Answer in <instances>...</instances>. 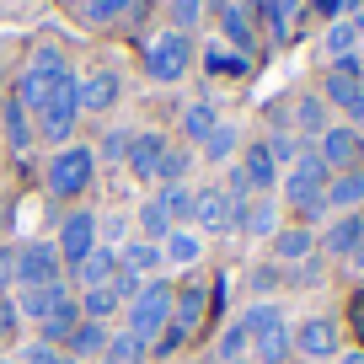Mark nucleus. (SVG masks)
I'll use <instances>...</instances> for the list:
<instances>
[{
	"label": "nucleus",
	"instance_id": "9d476101",
	"mask_svg": "<svg viewBox=\"0 0 364 364\" xmlns=\"http://www.w3.org/2000/svg\"><path fill=\"white\" fill-rule=\"evenodd\" d=\"M59 262H70L75 268L80 257H86L91 247H97V215H86V209H75V215H65V230H59Z\"/></svg>",
	"mask_w": 364,
	"mask_h": 364
},
{
	"label": "nucleus",
	"instance_id": "052dcab7",
	"mask_svg": "<svg viewBox=\"0 0 364 364\" xmlns=\"http://www.w3.org/2000/svg\"><path fill=\"white\" fill-rule=\"evenodd\" d=\"M0 364H11V359H0Z\"/></svg>",
	"mask_w": 364,
	"mask_h": 364
},
{
	"label": "nucleus",
	"instance_id": "a211bd4d",
	"mask_svg": "<svg viewBox=\"0 0 364 364\" xmlns=\"http://www.w3.org/2000/svg\"><path fill=\"white\" fill-rule=\"evenodd\" d=\"M59 75H65V70H59ZM59 75H38V70H27V75L16 80V102H22V113H43Z\"/></svg>",
	"mask_w": 364,
	"mask_h": 364
},
{
	"label": "nucleus",
	"instance_id": "e433bc0d",
	"mask_svg": "<svg viewBox=\"0 0 364 364\" xmlns=\"http://www.w3.org/2000/svg\"><path fill=\"white\" fill-rule=\"evenodd\" d=\"M166 11H171V33H193L204 16V0H166Z\"/></svg>",
	"mask_w": 364,
	"mask_h": 364
},
{
	"label": "nucleus",
	"instance_id": "13d9d810",
	"mask_svg": "<svg viewBox=\"0 0 364 364\" xmlns=\"http://www.w3.org/2000/svg\"><path fill=\"white\" fill-rule=\"evenodd\" d=\"M353 268H364V247H359V252H353Z\"/></svg>",
	"mask_w": 364,
	"mask_h": 364
},
{
	"label": "nucleus",
	"instance_id": "6ab92c4d",
	"mask_svg": "<svg viewBox=\"0 0 364 364\" xmlns=\"http://www.w3.org/2000/svg\"><path fill=\"white\" fill-rule=\"evenodd\" d=\"M359 247H364V220H359V215L332 220V230H327V252H338V257H353Z\"/></svg>",
	"mask_w": 364,
	"mask_h": 364
},
{
	"label": "nucleus",
	"instance_id": "4d7b16f0",
	"mask_svg": "<svg viewBox=\"0 0 364 364\" xmlns=\"http://www.w3.org/2000/svg\"><path fill=\"white\" fill-rule=\"evenodd\" d=\"M359 6H364V0H343V16H353V11H359Z\"/></svg>",
	"mask_w": 364,
	"mask_h": 364
},
{
	"label": "nucleus",
	"instance_id": "7c9ffc66",
	"mask_svg": "<svg viewBox=\"0 0 364 364\" xmlns=\"http://www.w3.org/2000/svg\"><path fill=\"white\" fill-rule=\"evenodd\" d=\"M65 343H70L75 353H86V359H91V353H102V348H107V327H102V321H80V327L70 332Z\"/></svg>",
	"mask_w": 364,
	"mask_h": 364
},
{
	"label": "nucleus",
	"instance_id": "37998d69",
	"mask_svg": "<svg viewBox=\"0 0 364 364\" xmlns=\"http://www.w3.org/2000/svg\"><path fill=\"white\" fill-rule=\"evenodd\" d=\"M353 91H359V80H348V75H338V70H332V80H327V102H332V107H343Z\"/></svg>",
	"mask_w": 364,
	"mask_h": 364
},
{
	"label": "nucleus",
	"instance_id": "b1692460",
	"mask_svg": "<svg viewBox=\"0 0 364 364\" xmlns=\"http://www.w3.org/2000/svg\"><path fill=\"white\" fill-rule=\"evenodd\" d=\"M65 284H43V289H22V316H33V321H43L54 306H65Z\"/></svg>",
	"mask_w": 364,
	"mask_h": 364
},
{
	"label": "nucleus",
	"instance_id": "c03bdc74",
	"mask_svg": "<svg viewBox=\"0 0 364 364\" xmlns=\"http://www.w3.org/2000/svg\"><path fill=\"white\" fill-rule=\"evenodd\" d=\"M268 156H273V161H289V166H295V156H300L295 134H273V139H268Z\"/></svg>",
	"mask_w": 364,
	"mask_h": 364
},
{
	"label": "nucleus",
	"instance_id": "603ef678",
	"mask_svg": "<svg viewBox=\"0 0 364 364\" xmlns=\"http://www.w3.org/2000/svg\"><path fill=\"white\" fill-rule=\"evenodd\" d=\"M311 6H316L321 16H332V22H338V16H343V0H311Z\"/></svg>",
	"mask_w": 364,
	"mask_h": 364
},
{
	"label": "nucleus",
	"instance_id": "2eb2a0df",
	"mask_svg": "<svg viewBox=\"0 0 364 364\" xmlns=\"http://www.w3.org/2000/svg\"><path fill=\"white\" fill-rule=\"evenodd\" d=\"M113 273H118V252L113 247H91L86 257L75 262V284L80 289H107V284H113Z\"/></svg>",
	"mask_w": 364,
	"mask_h": 364
},
{
	"label": "nucleus",
	"instance_id": "c85d7f7f",
	"mask_svg": "<svg viewBox=\"0 0 364 364\" xmlns=\"http://www.w3.org/2000/svg\"><path fill=\"white\" fill-rule=\"evenodd\" d=\"M161 209H166L171 215V225L182 230V220H193V193H188V188H182V182H171V188H161Z\"/></svg>",
	"mask_w": 364,
	"mask_h": 364
},
{
	"label": "nucleus",
	"instance_id": "39448f33",
	"mask_svg": "<svg viewBox=\"0 0 364 364\" xmlns=\"http://www.w3.org/2000/svg\"><path fill=\"white\" fill-rule=\"evenodd\" d=\"M166 321H171V284H166V279H150V284L139 289V300L129 306V332L150 343Z\"/></svg>",
	"mask_w": 364,
	"mask_h": 364
},
{
	"label": "nucleus",
	"instance_id": "bf43d9fd",
	"mask_svg": "<svg viewBox=\"0 0 364 364\" xmlns=\"http://www.w3.org/2000/svg\"><path fill=\"white\" fill-rule=\"evenodd\" d=\"M252 6H257V11H268V0H252Z\"/></svg>",
	"mask_w": 364,
	"mask_h": 364
},
{
	"label": "nucleus",
	"instance_id": "72a5a7b5",
	"mask_svg": "<svg viewBox=\"0 0 364 364\" xmlns=\"http://www.w3.org/2000/svg\"><path fill=\"white\" fill-rule=\"evenodd\" d=\"M6 139H11V150H27L33 145V124H27V113H22V102H6Z\"/></svg>",
	"mask_w": 364,
	"mask_h": 364
},
{
	"label": "nucleus",
	"instance_id": "c756f323",
	"mask_svg": "<svg viewBox=\"0 0 364 364\" xmlns=\"http://www.w3.org/2000/svg\"><path fill=\"white\" fill-rule=\"evenodd\" d=\"M215 124H220V118H215V107H209V102H193L188 113H182V134H188V139H198V145H204V139L215 134Z\"/></svg>",
	"mask_w": 364,
	"mask_h": 364
},
{
	"label": "nucleus",
	"instance_id": "7ed1b4c3",
	"mask_svg": "<svg viewBox=\"0 0 364 364\" xmlns=\"http://www.w3.org/2000/svg\"><path fill=\"white\" fill-rule=\"evenodd\" d=\"M91 171H97V156H91L86 145H65L54 161H48V193H54V198H75V193H86Z\"/></svg>",
	"mask_w": 364,
	"mask_h": 364
},
{
	"label": "nucleus",
	"instance_id": "09e8293b",
	"mask_svg": "<svg viewBox=\"0 0 364 364\" xmlns=\"http://www.w3.org/2000/svg\"><path fill=\"white\" fill-rule=\"evenodd\" d=\"M343 113H348V129H364V91H353L343 102Z\"/></svg>",
	"mask_w": 364,
	"mask_h": 364
},
{
	"label": "nucleus",
	"instance_id": "423d86ee",
	"mask_svg": "<svg viewBox=\"0 0 364 364\" xmlns=\"http://www.w3.org/2000/svg\"><path fill=\"white\" fill-rule=\"evenodd\" d=\"M75 113H80V102H75V75H59L54 80V97H48V107L38 113V134H48V139H70L75 134Z\"/></svg>",
	"mask_w": 364,
	"mask_h": 364
},
{
	"label": "nucleus",
	"instance_id": "49530a36",
	"mask_svg": "<svg viewBox=\"0 0 364 364\" xmlns=\"http://www.w3.org/2000/svg\"><path fill=\"white\" fill-rule=\"evenodd\" d=\"M124 215H102V220H97V247H102V241H124Z\"/></svg>",
	"mask_w": 364,
	"mask_h": 364
},
{
	"label": "nucleus",
	"instance_id": "0eeeda50",
	"mask_svg": "<svg viewBox=\"0 0 364 364\" xmlns=\"http://www.w3.org/2000/svg\"><path fill=\"white\" fill-rule=\"evenodd\" d=\"M59 247L54 241H33V247L16 252V284L22 289H43V284H59Z\"/></svg>",
	"mask_w": 364,
	"mask_h": 364
},
{
	"label": "nucleus",
	"instance_id": "1a4fd4ad",
	"mask_svg": "<svg viewBox=\"0 0 364 364\" xmlns=\"http://www.w3.org/2000/svg\"><path fill=\"white\" fill-rule=\"evenodd\" d=\"M118 97H124V80H118V70H91L86 80H75V102H80V113H107Z\"/></svg>",
	"mask_w": 364,
	"mask_h": 364
},
{
	"label": "nucleus",
	"instance_id": "f8f14e48",
	"mask_svg": "<svg viewBox=\"0 0 364 364\" xmlns=\"http://www.w3.org/2000/svg\"><path fill=\"white\" fill-rule=\"evenodd\" d=\"M289 338H295V353H306V359H332L338 353V327L327 316H306Z\"/></svg>",
	"mask_w": 364,
	"mask_h": 364
},
{
	"label": "nucleus",
	"instance_id": "f704fd0d",
	"mask_svg": "<svg viewBox=\"0 0 364 364\" xmlns=\"http://www.w3.org/2000/svg\"><path fill=\"white\" fill-rule=\"evenodd\" d=\"M129 11V0H80V22L102 27V22H118Z\"/></svg>",
	"mask_w": 364,
	"mask_h": 364
},
{
	"label": "nucleus",
	"instance_id": "4be33fe9",
	"mask_svg": "<svg viewBox=\"0 0 364 364\" xmlns=\"http://www.w3.org/2000/svg\"><path fill=\"white\" fill-rule=\"evenodd\" d=\"M204 311H209V295H204L198 284H188V289L177 295V311H171V327H182L188 338H193V327H198V316H204Z\"/></svg>",
	"mask_w": 364,
	"mask_h": 364
},
{
	"label": "nucleus",
	"instance_id": "f257e3e1",
	"mask_svg": "<svg viewBox=\"0 0 364 364\" xmlns=\"http://www.w3.org/2000/svg\"><path fill=\"white\" fill-rule=\"evenodd\" d=\"M241 327H247V338H252V353H257V364H289V353H295V338H289L284 311H279V306L257 300V306L241 316Z\"/></svg>",
	"mask_w": 364,
	"mask_h": 364
},
{
	"label": "nucleus",
	"instance_id": "4468645a",
	"mask_svg": "<svg viewBox=\"0 0 364 364\" xmlns=\"http://www.w3.org/2000/svg\"><path fill=\"white\" fill-rule=\"evenodd\" d=\"M161 156H166V134H150V129H145V134H134V139H129V171H134V182H150V177H156V166H161Z\"/></svg>",
	"mask_w": 364,
	"mask_h": 364
},
{
	"label": "nucleus",
	"instance_id": "f3484780",
	"mask_svg": "<svg viewBox=\"0 0 364 364\" xmlns=\"http://www.w3.org/2000/svg\"><path fill=\"white\" fill-rule=\"evenodd\" d=\"M241 171H247V182L257 188V193H268L273 182H279V161L268 156V145H262V139H257V145H247V150H241Z\"/></svg>",
	"mask_w": 364,
	"mask_h": 364
},
{
	"label": "nucleus",
	"instance_id": "a18cd8bd",
	"mask_svg": "<svg viewBox=\"0 0 364 364\" xmlns=\"http://www.w3.org/2000/svg\"><path fill=\"white\" fill-rule=\"evenodd\" d=\"M33 70H38V75H59V70H65L59 48H54V43H48V48H38V54H33Z\"/></svg>",
	"mask_w": 364,
	"mask_h": 364
},
{
	"label": "nucleus",
	"instance_id": "680f3d73",
	"mask_svg": "<svg viewBox=\"0 0 364 364\" xmlns=\"http://www.w3.org/2000/svg\"><path fill=\"white\" fill-rule=\"evenodd\" d=\"M241 364H252V359H241Z\"/></svg>",
	"mask_w": 364,
	"mask_h": 364
},
{
	"label": "nucleus",
	"instance_id": "f03ea898",
	"mask_svg": "<svg viewBox=\"0 0 364 364\" xmlns=\"http://www.w3.org/2000/svg\"><path fill=\"white\" fill-rule=\"evenodd\" d=\"M321 193H327V161H321L316 150H300L295 166L284 171V198L300 209V215L316 220L321 215Z\"/></svg>",
	"mask_w": 364,
	"mask_h": 364
},
{
	"label": "nucleus",
	"instance_id": "473e14b6",
	"mask_svg": "<svg viewBox=\"0 0 364 364\" xmlns=\"http://www.w3.org/2000/svg\"><path fill=\"white\" fill-rule=\"evenodd\" d=\"M75 306H80V321H107L118 311V300H113V289H86Z\"/></svg>",
	"mask_w": 364,
	"mask_h": 364
},
{
	"label": "nucleus",
	"instance_id": "aec40b11",
	"mask_svg": "<svg viewBox=\"0 0 364 364\" xmlns=\"http://www.w3.org/2000/svg\"><path fill=\"white\" fill-rule=\"evenodd\" d=\"M198 257H204V241H198L193 230H171V236L161 241V262H177V268H193Z\"/></svg>",
	"mask_w": 364,
	"mask_h": 364
},
{
	"label": "nucleus",
	"instance_id": "79ce46f5",
	"mask_svg": "<svg viewBox=\"0 0 364 364\" xmlns=\"http://www.w3.org/2000/svg\"><path fill=\"white\" fill-rule=\"evenodd\" d=\"M295 113H300V124H306V129H316V134H321V118H327V102H321V97H300Z\"/></svg>",
	"mask_w": 364,
	"mask_h": 364
},
{
	"label": "nucleus",
	"instance_id": "20e7f679",
	"mask_svg": "<svg viewBox=\"0 0 364 364\" xmlns=\"http://www.w3.org/2000/svg\"><path fill=\"white\" fill-rule=\"evenodd\" d=\"M188 65H193V38H188V33H171V27H166L161 38L145 43V70L156 80H182Z\"/></svg>",
	"mask_w": 364,
	"mask_h": 364
},
{
	"label": "nucleus",
	"instance_id": "393cba45",
	"mask_svg": "<svg viewBox=\"0 0 364 364\" xmlns=\"http://www.w3.org/2000/svg\"><path fill=\"white\" fill-rule=\"evenodd\" d=\"M75 327H80V306H75V300H65V306H54L43 316V343H65Z\"/></svg>",
	"mask_w": 364,
	"mask_h": 364
},
{
	"label": "nucleus",
	"instance_id": "de8ad7c7",
	"mask_svg": "<svg viewBox=\"0 0 364 364\" xmlns=\"http://www.w3.org/2000/svg\"><path fill=\"white\" fill-rule=\"evenodd\" d=\"M22 364H70V359H65V353H54L48 343H33V348L22 353Z\"/></svg>",
	"mask_w": 364,
	"mask_h": 364
},
{
	"label": "nucleus",
	"instance_id": "a878e982",
	"mask_svg": "<svg viewBox=\"0 0 364 364\" xmlns=\"http://www.w3.org/2000/svg\"><path fill=\"white\" fill-rule=\"evenodd\" d=\"M139 230H145L139 241H156V247L171 236V230H177V225H171V215L161 209V198H145V209H139Z\"/></svg>",
	"mask_w": 364,
	"mask_h": 364
},
{
	"label": "nucleus",
	"instance_id": "a19ab883",
	"mask_svg": "<svg viewBox=\"0 0 364 364\" xmlns=\"http://www.w3.org/2000/svg\"><path fill=\"white\" fill-rule=\"evenodd\" d=\"M182 343H188V332H182V327H171V321H166V327L156 332V348H150V353H156V359H171V353H177Z\"/></svg>",
	"mask_w": 364,
	"mask_h": 364
},
{
	"label": "nucleus",
	"instance_id": "ea45409f",
	"mask_svg": "<svg viewBox=\"0 0 364 364\" xmlns=\"http://www.w3.org/2000/svg\"><path fill=\"white\" fill-rule=\"evenodd\" d=\"M220 27H225V38H230L236 48H252V27H247V16H241V6L220 11Z\"/></svg>",
	"mask_w": 364,
	"mask_h": 364
},
{
	"label": "nucleus",
	"instance_id": "6e6552de",
	"mask_svg": "<svg viewBox=\"0 0 364 364\" xmlns=\"http://www.w3.org/2000/svg\"><path fill=\"white\" fill-rule=\"evenodd\" d=\"M193 220L209 236H225V230H236V198L225 188H204V193H193Z\"/></svg>",
	"mask_w": 364,
	"mask_h": 364
},
{
	"label": "nucleus",
	"instance_id": "5fc2aeb1",
	"mask_svg": "<svg viewBox=\"0 0 364 364\" xmlns=\"http://www.w3.org/2000/svg\"><path fill=\"white\" fill-rule=\"evenodd\" d=\"M353 321H359V332H364V295L353 300Z\"/></svg>",
	"mask_w": 364,
	"mask_h": 364
},
{
	"label": "nucleus",
	"instance_id": "2f4dec72",
	"mask_svg": "<svg viewBox=\"0 0 364 364\" xmlns=\"http://www.w3.org/2000/svg\"><path fill=\"white\" fill-rule=\"evenodd\" d=\"M241 150V129H230V124H215V134L204 139V156L209 161H230Z\"/></svg>",
	"mask_w": 364,
	"mask_h": 364
},
{
	"label": "nucleus",
	"instance_id": "bb28decb",
	"mask_svg": "<svg viewBox=\"0 0 364 364\" xmlns=\"http://www.w3.org/2000/svg\"><path fill=\"white\" fill-rule=\"evenodd\" d=\"M107 359H113V364H139V359H145V353H150V343L145 338H134V332H118V338H107Z\"/></svg>",
	"mask_w": 364,
	"mask_h": 364
},
{
	"label": "nucleus",
	"instance_id": "cd10ccee",
	"mask_svg": "<svg viewBox=\"0 0 364 364\" xmlns=\"http://www.w3.org/2000/svg\"><path fill=\"white\" fill-rule=\"evenodd\" d=\"M359 27H364V22H353V16H338V22L327 27V54H332V59L353 54V43H359Z\"/></svg>",
	"mask_w": 364,
	"mask_h": 364
},
{
	"label": "nucleus",
	"instance_id": "864d4df0",
	"mask_svg": "<svg viewBox=\"0 0 364 364\" xmlns=\"http://www.w3.org/2000/svg\"><path fill=\"white\" fill-rule=\"evenodd\" d=\"M338 364H364V348H348V353H343Z\"/></svg>",
	"mask_w": 364,
	"mask_h": 364
},
{
	"label": "nucleus",
	"instance_id": "4c0bfd02",
	"mask_svg": "<svg viewBox=\"0 0 364 364\" xmlns=\"http://www.w3.org/2000/svg\"><path fill=\"white\" fill-rule=\"evenodd\" d=\"M247 348H252V338H247V327H225V338H220V364H241L247 359Z\"/></svg>",
	"mask_w": 364,
	"mask_h": 364
},
{
	"label": "nucleus",
	"instance_id": "8fccbe9b",
	"mask_svg": "<svg viewBox=\"0 0 364 364\" xmlns=\"http://www.w3.org/2000/svg\"><path fill=\"white\" fill-rule=\"evenodd\" d=\"M16 284V252L11 247H0V289Z\"/></svg>",
	"mask_w": 364,
	"mask_h": 364
},
{
	"label": "nucleus",
	"instance_id": "9b49d317",
	"mask_svg": "<svg viewBox=\"0 0 364 364\" xmlns=\"http://www.w3.org/2000/svg\"><path fill=\"white\" fill-rule=\"evenodd\" d=\"M359 150H364L359 129H348V124L321 129V150H316V156L327 161V171H332V166H338V171H353V166H359Z\"/></svg>",
	"mask_w": 364,
	"mask_h": 364
},
{
	"label": "nucleus",
	"instance_id": "58836bf2",
	"mask_svg": "<svg viewBox=\"0 0 364 364\" xmlns=\"http://www.w3.org/2000/svg\"><path fill=\"white\" fill-rule=\"evenodd\" d=\"M188 166H193V156H188V150H171V145H166V156H161L156 177L171 188V182H182V177H188Z\"/></svg>",
	"mask_w": 364,
	"mask_h": 364
},
{
	"label": "nucleus",
	"instance_id": "3c124183",
	"mask_svg": "<svg viewBox=\"0 0 364 364\" xmlns=\"http://www.w3.org/2000/svg\"><path fill=\"white\" fill-rule=\"evenodd\" d=\"M102 150H107V156H129V129H113Z\"/></svg>",
	"mask_w": 364,
	"mask_h": 364
},
{
	"label": "nucleus",
	"instance_id": "ddd939ff",
	"mask_svg": "<svg viewBox=\"0 0 364 364\" xmlns=\"http://www.w3.org/2000/svg\"><path fill=\"white\" fill-rule=\"evenodd\" d=\"M236 230H241V236H252V241L279 236V209H273V198L257 193V198H247V204H236Z\"/></svg>",
	"mask_w": 364,
	"mask_h": 364
},
{
	"label": "nucleus",
	"instance_id": "dca6fc26",
	"mask_svg": "<svg viewBox=\"0 0 364 364\" xmlns=\"http://www.w3.org/2000/svg\"><path fill=\"white\" fill-rule=\"evenodd\" d=\"M364 204V171H343V177H327V193H321V209H359Z\"/></svg>",
	"mask_w": 364,
	"mask_h": 364
},
{
	"label": "nucleus",
	"instance_id": "e2e57ef3",
	"mask_svg": "<svg viewBox=\"0 0 364 364\" xmlns=\"http://www.w3.org/2000/svg\"><path fill=\"white\" fill-rule=\"evenodd\" d=\"M0 225H6V220H0Z\"/></svg>",
	"mask_w": 364,
	"mask_h": 364
},
{
	"label": "nucleus",
	"instance_id": "5701e85b",
	"mask_svg": "<svg viewBox=\"0 0 364 364\" xmlns=\"http://www.w3.org/2000/svg\"><path fill=\"white\" fill-rule=\"evenodd\" d=\"M118 268H129V273H139V279H150V273L161 268V247H156V241H129V247L118 252Z\"/></svg>",
	"mask_w": 364,
	"mask_h": 364
},
{
	"label": "nucleus",
	"instance_id": "6e6d98bb",
	"mask_svg": "<svg viewBox=\"0 0 364 364\" xmlns=\"http://www.w3.org/2000/svg\"><path fill=\"white\" fill-rule=\"evenodd\" d=\"M204 11H230V0H204Z\"/></svg>",
	"mask_w": 364,
	"mask_h": 364
},
{
	"label": "nucleus",
	"instance_id": "c9c22d12",
	"mask_svg": "<svg viewBox=\"0 0 364 364\" xmlns=\"http://www.w3.org/2000/svg\"><path fill=\"white\" fill-rule=\"evenodd\" d=\"M204 70L209 75H241V70H247V54H225L220 43H209L204 48Z\"/></svg>",
	"mask_w": 364,
	"mask_h": 364
},
{
	"label": "nucleus",
	"instance_id": "412c9836",
	"mask_svg": "<svg viewBox=\"0 0 364 364\" xmlns=\"http://www.w3.org/2000/svg\"><path fill=\"white\" fill-rule=\"evenodd\" d=\"M273 252H279V262H300L316 252V236H311V225H289L273 236Z\"/></svg>",
	"mask_w": 364,
	"mask_h": 364
}]
</instances>
